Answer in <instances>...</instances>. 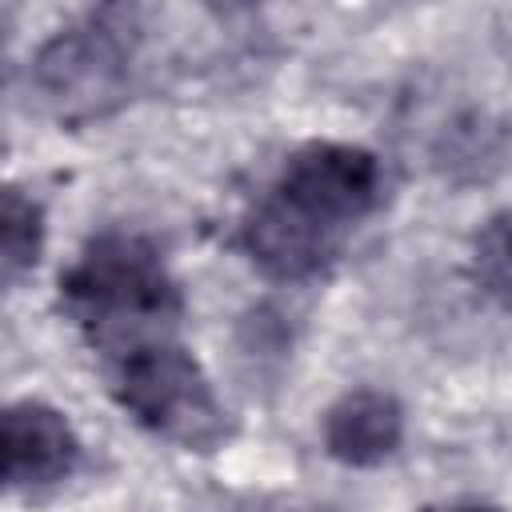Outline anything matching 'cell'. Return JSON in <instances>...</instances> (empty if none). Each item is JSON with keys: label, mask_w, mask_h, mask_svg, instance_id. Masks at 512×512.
I'll return each instance as SVG.
<instances>
[{"label": "cell", "mask_w": 512, "mask_h": 512, "mask_svg": "<svg viewBox=\"0 0 512 512\" xmlns=\"http://www.w3.org/2000/svg\"><path fill=\"white\" fill-rule=\"evenodd\" d=\"M60 300L80 328L100 344H124V352L152 344L144 336L164 332L180 316V292L160 252L144 236L104 232L60 276ZM120 352V356H124Z\"/></svg>", "instance_id": "cell-1"}, {"label": "cell", "mask_w": 512, "mask_h": 512, "mask_svg": "<svg viewBox=\"0 0 512 512\" xmlns=\"http://www.w3.org/2000/svg\"><path fill=\"white\" fill-rule=\"evenodd\" d=\"M112 392L136 424L180 448L208 452L228 432L224 404L216 400L196 356L180 344L152 340L124 352L116 360Z\"/></svg>", "instance_id": "cell-2"}, {"label": "cell", "mask_w": 512, "mask_h": 512, "mask_svg": "<svg viewBox=\"0 0 512 512\" xmlns=\"http://www.w3.org/2000/svg\"><path fill=\"white\" fill-rule=\"evenodd\" d=\"M32 88L64 124L108 116L128 100V48L104 24L56 32L32 60Z\"/></svg>", "instance_id": "cell-3"}, {"label": "cell", "mask_w": 512, "mask_h": 512, "mask_svg": "<svg viewBox=\"0 0 512 512\" xmlns=\"http://www.w3.org/2000/svg\"><path fill=\"white\" fill-rule=\"evenodd\" d=\"M380 188H384V172L368 148L312 140L288 156L272 192L284 196L296 212H304L320 228L340 232L376 208Z\"/></svg>", "instance_id": "cell-4"}, {"label": "cell", "mask_w": 512, "mask_h": 512, "mask_svg": "<svg viewBox=\"0 0 512 512\" xmlns=\"http://www.w3.org/2000/svg\"><path fill=\"white\" fill-rule=\"evenodd\" d=\"M80 460V440L64 412L40 400L8 404L4 412V480L8 488L60 484Z\"/></svg>", "instance_id": "cell-5"}, {"label": "cell", "mask_w": 512, "mask_h": 512, "mask_svg": "<svg viewBox=\"0 0 512 512\" xmlns=\"http://www.w3.org/2000/svg\"><path fill=\"white\" fill-rule=\"evenodd\" d=\"M240 236H244L248 256L276 280H304V276L320 272V264L328 260L332 240H336V232L320 228L316 220L296 212L276 192L248 212Z\"/></svg>", "instance_id": "cell-6"}, {"label": "cell", "mask_w": 512, "mask_h": 512, "mask_svg": "<svg viewBox=\"0 0 512 512\" xmlns=\"http://www.w3.org/2000/svg\"><path fill=\"white\" fill-rule=\"evenodd\" d=\"M404 440V408L392 392L352 388L324 412V448L340 464L372 468Z\"/></svg>", "instance_id": "cell-7"}, {"label": "cell", "mask_w": 512, "mask_h": 512, "mask_svg": "<svg viewBox=\"0 0 512 512\" xmlns=\"http://www.w3.org/2000/svg\"><path fill=\"white\" fill-rule=\"evenodd\" d=\"M44 248V212L32 196H24L20 188H4V204H0V264H4V280L16 284L24 272L36 268Z\"/></svg>", "instance_id": "cell-8"}, {"label": "cell", "mask_w": 512, "mask_h": 512, "mask_svg": "<svg viewBox=\"0 0 512 512\" xmlns=\"http://www.w3.org/2000/svg\"><path fill=\"white\" fill-rule=\"evenodd\" d=\"M472 276L504 308H512V208L492 212L472 240Z\"/></svg>", "instance_id": "cell-9"}, {"label": "cell", "mask_w": 512, "mask_h": 512, "mask_svg": "<svg viewBox=\"0 0 512 512\" xmlns=\"http://www.w3.org/2000/svg\"><path fill=\"white\" fill-rule=\"evenodd\" d=\"M440 512H500V508H492V504H476V500H464V504H448V508H440Z\"/></svg>", "instance_id": "cell-10"}]
</instances>
